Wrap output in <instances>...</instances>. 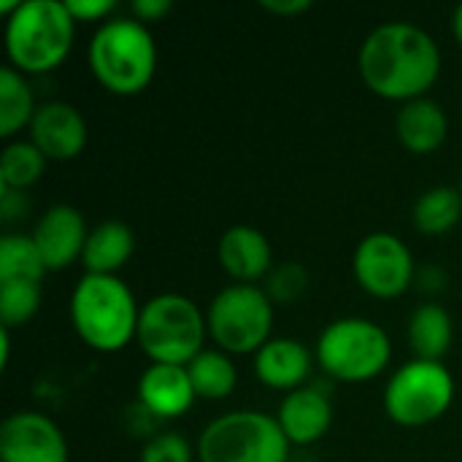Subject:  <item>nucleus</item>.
<instances>
[{"label": "nucleus", "instance_id": "ddd939ff", "mask_svg": "<svg viewBox=\"0 0 462 462\" xmlns=\"http://www.w3.org/2000/svg\"><path fill=\"white\" fill-rule=\"evenodd\" d=\"M32 241L46 263V271H62L73 263H81L89 227L84 214L70 203H57L43 211L32 227Z\"/></svg>", "mask_w": 462, "mask_h": 462}, {"label": "nucleus", "instance_id": "5701e85b", "mask_svg": "<svg viewBox=\"0 0 462 462\" xmlns=\"http://www.w3.org/2000/svg\"><path fill=\"white\" fill-rule=\"evenodd\" d=\"M35 111L38 103L27 76L5 65L0 70V138H14L22 127H30Z\"/></svg>", "mask_w": 462, "mask_h": 462}, {"label": "nucleus", "instance_id": "7ed1b4c3", "mask_svg": "<svg viewBox=\"0 0 462 462\" xmlns=\"http://www.w3.org/2000/svg\"><path fill=\"white\" fill-rule=\"evenodd\" d=\"M141 306L119 276L84 273L70 295V322L76 336L95 352H122L138 333Z\"/></svg>", "mask_w": 462, "mask_h": 462}, {"label": "nucleus", "instance_id": "2eb2a0df", "mask_svg": "<svg viewBox=\"0 0 462 462\" xmlns=\"http://www.w3.org/2000/svg\"><path fill=\"white\" fill-rule=\"evenodd\" d=\"M138 401L152 417L160 420L184 417L198 401L187 365L149 363V368L138 379Z\"/></svg>", "mask_w": 462, "mask_h": 462}, {"label": "nucleus", "instance_id": "6e6552de", "mask_svg": "<svg viewBox=\"0 0 462 462\" xmlns=\"http://www.w3.org/2000/svg\"><path fill=\"white\" fill-rule=\"evenodd\" d=\"M208 338L227 355H257L273 336V300L260 284H227L206 309Z\"/></svg>", "mask_w": 462, "mask_h": 462}, {"label": "nucleus", "instance_id": "6ab92c4d", "mask_svg": "<svg viewBox=\"0 0 462 462\" xmlns=\"http://www.w3.org/2000/svg\"><path fill=\"white\" fill-rule=\"evenodd\" d=\"M135 252V233L119 219H106L89 230L81 265L92 276H116Z\"/></svg>", "mask_w": 462, "mask_h": 462}, {"label": "nucleus", "instance_id": "c85d7f7f", "mask_svg": "<svg viewBox=\"0 0 462 462\" xmlns=\"http://www.w3.org/2000/svg\"><path fill=\"white\" fill-rule=\"evenodd\" d=\"M65 5L76 22H100V24L103 19L108 22L111 14L116 11L114 0H65Z\"/></svg>", "mask_w": 462, "mask_h": 462}, {"label": "nucleus", "instance_id": "f3484780", "mask_svg": "<svg viewBox=\"0 0 462 462\" xmlns=\"http://www.w3.org/2000/svg\"><path fill=\"white\" fill-rule=\"evenodd\" d=\"M314 363H317V357L311 355V349L303 341L282 336V338H271L254 355V376L265 387L279 390V393L284 390V395H287L292 390L306 387V382L314 371Z\"/></svg>", "mask_w": 462, "mask_h": 462}, {"label": "nucleus", "instance_id": "9d476101", "mask_svg": "<svg viewBox=\"0 0 462 462\" xmlns=\"http://www.w3.org/2000/svg\"><path fill=\"white\" fill-rule=\"evenodd\" d=\"M352 271L360 284L374 298H401L417 279V265L409 244L387 230L368 233L352 257Z\"/></svg>", "mask_w": 462, "mask_h": 462}, {"label": "nucleus", "instance_id": "412c9836", "mask_svg": "<svg viewBox=\"0 0 462 462\" xmlns=\"http://www.w3.org/2000/svg\"><path fill=\"white\" fill-rule=\"evenodd\" d=\"M411 219L422 236H433V238L447 236L449 230H455L460 225L462 192L449 184L425 189L411 208Z\"/></svg>", "mask_w": 462, "mask_h": 462}, {"label": "nucleus", "instance_id": "dca6fc26", "mask_svg": "<svg viewBox=\"0 0 462 462\" xmlns=\"http://www.w3.org/2000/svg\"><path fill=\"white\" fill-rule=\"evenodd\" d=\"M292 447H311L330 433L333 403L319 387H300L282 398L273 414Z\"/></svg>", "mask_w": 462, "mask_h": 462}, {"label": "nucleus", "instance_id": "9b49d317", "mask_svg": "<svg viewBox=\"0 0 462 462\" xmlns=\"http://www.w3.org/2000/svg\"><path fill=\"white\" fill-rule=\"evenodd\" d=\"M0 462H70V447L51 417L24 409L0 422Z\"/></svg>", "mask_w": 462, "mask_h": 462}, {"label": "nucleus", "instance_id": "4468645a", "mask_svg": "<svg viewBox=\"0 0 462 462\" xmlns=\"http://www.w3.org/2000/svg\"><path fill=\"white\" fill-rule=\"evenodd\" d=\"M222 271L233 284H257L273 271V249L263 230L252 225H233L217 244Z\"/></svg>", "mask_w": 462, "mask_h": 462}, {"label": "nucleus", "instance_id": "a211bd4d", "mask_svg": "<svg viewBox=\"0 0 462 462\" xmlns=\"http://www.w3.org/2000/svg\"><path fill=\"white\" fill-rule=\"evenodd\" d=\"M395 133L406 152L425 157L444 146L449 135V119L441 103H436L433 97H420L398 108Z\"/></svg>", "mask_w": 462, "mask_h": 462}, {"label": "nucleus", "instance_id": "423d86ee", "mask_svg": "<svg viewBox=\"0 0 462 462\" xmlns=\"http://www.w3.org/2000/svg\"><path fill=\"white\" fill-rule=\"evenodd\" d=\"M314 357L328 376L360 384L387 371L393 360V341L374 319L341 317L319 333Z\"/></svg>", "mask_w": 462, "mask_h": 462}, {"label": "nucleus", "instance_id": "20e7f679", "mask_svg": "<svg viewBox=\"0 0 462 462\" xmlns=\"http://www.w3.org/2000/svg\"><path fill=\"white\" fill-rule=\"evenodd\" d=\"M76 24L65 0H22L3 30L11 68L24 76L60 68L73 49Z\"/></svg>", "mask_w": 462, "mask_h": 462}, {"label": "nucleus", "instance_id": "4be33fe9", "mask_svg": "<svg viewBox=\"0 0 462 462\" xmlns=\"http://www.w3.org/2000/svg\"><path fill=\"white\" fill-rule=\"evenodd\" d=\"M187 371H189L195 395L203 401H225L238 387V368L233 363V355L222 349H203L187 365Z\"/></svg>", "mask_w": 462, "mask_h": 462}, {"label": "nucleus", "instance_id": "c756f323", "mask_svg": "<svg viewBox=\"0 0 462 462\" xmlns=\"http://www.w3.org/2000/svg\"><path fill=\"white\" fill-rule=\"evenodd\" d=\"M173 11L171 0H133L130 3V16L149 24V22H160L162 16H168Z\"/></svg>", "mask_w": 462, "mask_h": 462}, {"label": "nucleus", "instance_id": "0eeeda50", "mask_svg": "<svg viewBox=\"0 0 462 462\" xmlns=\"http://www.w3.org/2000/svg\"><path fill=\"white\" fill-rule=\"evenodd\" d=\"M290 439L276 417L241 409L211 420L198 439V462H287Z\"/></svg>", "mask_w": 462, "mask_h": 462}, {"label": "nucleus", "instance_id": "b1692460", "mask_svg": "<svg viewBox=\"0 0 462 462\" xmlns=\"http://www.w3.org/2000/svg\"><path fill=\"white\" fill-rule=\"evenodd\" d=\"M46 157L41 149L27 138V141H8L3 154H0V189H14L24 192L35 181H41L46 171Z\"/></svg>", "mask_w": 462, "mask_h": 462}, {"label": "nucleus", "instance_id": "473e14b6", "mask_svg": "<svg viewBox=\"0 0 462 462\" xmlns=\"http://www.w3.org/2000/svg\"><path fill=\"white\" fill-rule=\"evenodd\" d=\"M460 192H462V181H460Z\"/></svg>", "mask_w": 462, "mask_h": 462}, {"label": "nucleus", "instance_id": "7c9ffc66", "mask_svg": "<svg viewBox=\"0 0 462 462\" xmlns=\"http://www.w3.org/2000/svg\"><path fill=\"white\" fill-rule=\"evenodd\" d=\"M311 5H314L311 0H260V8H265L268 14H276V16L306 14Z\"/></svg>", "mask_w": 462, "mask_h": 462}, {"label": "nucleus", "instance_id": "f03ea898", "mask_svg": "<svg viewBox=\"0 0 462 462\" xmlns=\"http://www.w3.org/2000/svg\"><path fill=\"white\" fill-rule=\"evenodd\" d=\"M89 68L111 95H138L157 73V41L149 24L133 16H111L89 38Z\"/></svg>", "mask_w": 462, "mask_h": 462}, {"label": "nucleus", "instance_id": "bb28decb", "mask_svg": "<svg viewBox=\"0 0 462 462\" xmlns=\"http://www.w3.org/2000/svg\"><path fill=\"white\" fill-rule=\"evenodd\" d=\"M268 298L273 300V306H290L295 300H300L309 290V271L298 263H282L279 268H273L265 279Z\"/></svg>", "mask_w": 462, "mask_h": 462}, {"label": "nucleus", "instance_id": "2f4dec72", "mask_svg": "<svg viewBox=\"0 0 462 462\" xmlns=\"http://www.w3.org/2000/svg\"><path fill=\"white\" fill-rule=\"evenodd\" d=\"M452 32H455V38H457V43H460L462 49V3L455 8V14H452Z\"/></svg>", "mask_w": 462, "mask_h": 462}, {"label": "nucleus", "instance_id": "1a4fd4ad", "mask_svg": "<svg viewBox=\"0 0 462 462\" xmlns=\"http://www.w3.org/2000/svg\"><path fill=\"white\" fill-rule=\"evenodd\" d=\"M455 403V376L439 360L403 363L384 387V411L401 428H425Z\"/></svg>", "mask_w": 462, "mask_h": 462}, {"label": "nucleus", "instance_id": "39448f33", "mask_svg": "<svg viewBox=\"0 0 462 462\" xmlns=\"http://www.w3.org/2000/svg\"><path fill=\"white\" fill-rule=\"evenodd\" d=\"M206 311L192 298L160 292L141 306L135 341L152 363L189 365L206 349Z\"/></svg>", "mask_w": 462, "mask_h": 462}, {"label": "nucleus", "instance_id": "393cba45", "mask_svg": "<svg viewBox=\"0 0 462 462\" xmlns=\"http://www.w3.org/2000/svg\"><path fill=\"white\" fill-rule=\"evenodd\" d=\"M46 263L32 236L8 233L0 238V284L5 282H43Z\"/></svg>", "mask_w": 462, "mask_h": 462}, {"label": "nucleus", "instance_id": "a878e982", "mask_svg": "<svg viewBox=\"0 0 462 462\" xmlns=\"http://www.w3.org/2000/svg\"><path fill=\"white\" fill-rule=\"evenodd\" d=\"M43 303L41 282H5L0 284V322L5 330L27 325Z\"/></svg>", "mask_w": 462, "mask_h": 462}, {"label": "nucleus", "instance_id": "aec40b11", "mask_svg": "<svg viewBox=\"0 0 462 462\" xmlns=\"http://www.w3.org/2000/svg\"><path fill=\"white\" fill-rule=\"evenodd\" d=\"M455 341L452 314L439 303H422L409 317V344L420 360H439L449 352Z\"/></svg>", "mask_w": 462, "mask_h": 462}, {"label": "nucleus", "instance_id": "f8f14e48", "mask_svg": "<svg viewBox=\"0 0 462 462\" xmlns=\"http://www.w3.org/2000/svg\"><path fill=\"white\" fill-rule=\"evenodd\" d=\"M27 130H30V141L41 149V154L54 162L76 160L89 141V127L84 114L68 100L38 103V111Z\"/></svg>", "mask_w": 462, "mask_h": 462}, {"label": "nucleus", "instance_id": "cd10ccee", "mask_svg": "<svg viewBox=\"0 0 462 462\" xmlns=\"http://www.w3.org/2000/svg\"><path fill=\"white\" fill-rule=\"evenodd\" d=\"M198 452L181 433H157L141 449V462H192Z\"/></svg>", "mask_w": 462, "mask_h": 462}, {"label": "nucleus", "instance_id": "f257e3e1", "mask_svg": "<svg viewBox=\"0 0 462 462\" xmlns=\"http://www.w3.org/2000/svg\"><path fill=\"white\" fill-rule=\"evenodd\" d=\"M357 70L374 95L403 106L428 97L441 76V49L420 24L384 22L365 35Z\"/></svg>", "mask_w": 462, "mask_h": 462}]
</instances>
